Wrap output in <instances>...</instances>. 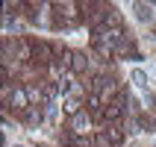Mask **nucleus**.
I'll return each instance as SVG.
<instances>
[{
    "label": "nucleus",
    "mask_w": 156,
    "mask_h": 147,
    "mask_svg": "<svg viewBox=\"0 0 156 147\" xmlns=\"http://www.w3.org/2000/svg\"><path fill=\"white\" fill-rule=\"evenodd\" d=\"M91 124H94V118L88 115V109H83V112L71 115L68 121H65V127H68L74 135H88V130H91Z\"/></svg>",
    "instance_id": "1"
},
{
    "label": "nucleus",
    "mask_w": 156,
    "mask_h": 147,
    "mask_svg": "<svg viewBox=\"0 0 156 147\" xmlns=\"http://www.w3.org/2000/svg\"><path fill=\"white\" fill-rule=\"evenodd\" d=\"M44 118H47V109H44V106H30V109H27L18 121L24 124V127H41Z\"/></svg>",
    "instance_id": "2"
},
{
    "label": "nucleus",
    "mask_w": 156,
    "mask_h": 147,
    "mask_svg": "<svg viewBox=\"0 0 156 147\" xmlns=\"http://www.w3.org/2000/svg\"><path fill=\"white\" fill-rule=\"evenodd\" d=\"M27 94H30V103H33V106H44V109H47V106H53L50 100L44 97L41 82H30V86H27Z\"/></svg>",
    "instance_id": "3"
},
{
    "label": "nucleus",
    "mask_w": 156,
    "mask_h": 147,
    "mask_svg": "<svg viewBox=\"0 0 156 147\" xmlns=\"http://www.w3.org/2000/svg\"><path fill=\"white\" fill-rule=\"evenodd\" d=\"M83 106H86V100H80V97H74V94H65L62 97V112L68 115H77V112H83Z\"/></svg>",
    "instance_id": "4"
},
{
    "label": "nucleus",
    "mask_w": 156,
    "mask_h": 147,
    "mask_svg": "<svg viewBox=\"0 0 156 147\" xmlns=\"http://www.w3.org/2000/svg\"><path fill=\"white\" fill-rule=\"evenodd\" d=\"M130 79H133V86H139V88H144V86H147V74H144V71H139V68L130 74Z\"/></svg>",
    "instance_id": "5"
},
{
    "label": "nucleus",
    "mask_w": 156,
    "mask_h": 147,
    "mask_svg": "<svg viewBox=\"0 0 156 147\" xmlns=\"http://www.w3.org/2000/svg\"><path fill=\"white\" fill-rule=\"evenodd\" d=\"M18 147H24V144H18Z\"/></svg>",
    "instance_id": "6"
}]
</instances>
